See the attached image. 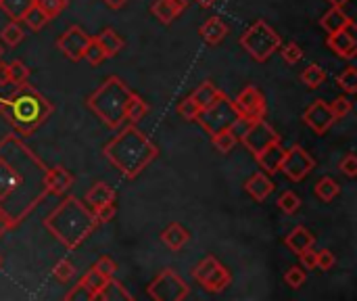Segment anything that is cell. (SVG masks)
I'll use <instances>...</instances> for the list:
<instances>
[{
    "instance_id": "cell-8",
    "label": "cell",
    "mask_w": 357,
    "mask_h": 301,
    "mask_svg": "<svg viewBox=\"0 0 357 301\" xmlns=\"http://www.w3.org/2000/svg\"><path fill=\"white\" fill-rule=\"evenodd\" d=\"M192 276L196 278V282H200V287L209 291V293H220L224 289H228L232 285V274L226 266H222L218 262V258L214 256H207L203 258L194 270H192Z\"/></svg>"
},
{
    "instance_id": "cell-29",
    "label": "cell",
    "mask_w": 357,
    "mask_h": 301,
    "mask_svg": "<svg viewBox=\"0 0 357 301\" xmlns=\"http://www.w3.org/2000/svg\"><path fill=\"white\" fill-rule=\"evenodd\" d=\"M36 5V0H0V9L7 13L9 19L21 21L23 15Z\"/></svg>"
},
{
    "instance_id": "cell-34",
    "label": "cell",
    "mask_w": 357,
    "mask_h": 301,
    "mask_svg": "<svg viewBox=\"0 0 357 301\" xmlns=\"http://www.w3.org/2000/svg\"><path fill=\"white\" fill-rule=\"evenodd\" d=\"M36 7L40 11H44V15L48 19H55V17H59L65 11L67 0H36Z\"/></svg>"
},
{
    "instance_id": "cell-43",
    "label": "cell",
    "mask_w": 357,
    "mask_h": 301,
    "mask_svg": "<svg viewBox=\"0 0 357 301\" xmlns=\"http://www.w3.org/2000/svg\"><path fill=\"white\" fill-rule=\"evenodd\" d=\"M84 59L90 63V65H98V63H103L107 57H105V53H103V48L98 46V42L92 38L90 40V44L86 46V53H84Z\"/></svg>"
},
{
    "instance_id": "cell-38",
    "label": "cell",
    "mask_w": 357,
    "mask_h": 301,
    "mask_svg": "<svg viewBox=\"0 0 357 301\" xmlns=\"http://www.w3.org/2000/svg\"><path fill=\"white\" fill-rule=\"evenodd\" d=\"M9 80H11V84H15V86L27 82V80H30V69H27V65H25L23 61H19V59L11 61V63H9Z\"/></svg>"
},
{
    "instance_id": "cell-53",
    "label": "cell",
    "mask_w": 357,
    "mask_h": 301,
    "mask_svg": "<svg viewBox=\"0 0 357 301\" xmlns=\"http://www.w3.org/2000/svg\"><path fill=\"white\" fill-rule=\"evenodd\" d=\"M126 3H128V0H105V5L109 7V9H124L126 7Z\"/></svg>"
},
{
    "instance_id": "cell-48",
    "label": "cell",
    "mask_w": 357,
    "mask_h": 301,
    "mask_svg": "<svg viewBox=\"0 0 357 301\" xmlns=\"http://www.w3.org/2000/svg\"><path fill=\"white\" fill-rule=\"evenodd\" d=\"M336 264V258L330 249H322V251H316V268L318 270H330L332 266Z\"/></svg>"
},
{
    "instance_id": "cell-30",
    "label": "cell",
    "mask_w": 357,
    "mask_h": 301,
    "mask_svg": "<svg viewBox=\"0 0 357 301\" xmlns=\"http://www.w3.org/2000/svg\"><path fill=\"white\" fill-rule=\"evenodd\" d=\"M301 82H303L305 86H308V88H312V90L320 88V86L326 82V71H324V67L318 65V63H310L308 67H305V69L301 71Z\"/></svg>"
},
{
    "instance_id": "cell-31",
    "label": "cell",
    "mask_w": 357,
    "mask_h": 301,
    "mask_svg": "<svg viewBox=\"0 0 357 301\" xmlns=\"http://www.w3.org/2000/svg\"><path fill=\"white\" fill-rule=\"evenodd\" d=\"M338 192H341V184L334 178H330V176L320 178L318 184H316V197L320 201H324V203H330V201H334L338 197Z\"/></svg>"
},
{
    "instance_id": "cell-19",
    "label": "cell",
    "mask_w": 357,
    "mask_h": 301,
    "mask_svg": "<svg viewBox=\"0 0 357 301\" xmlns=\"http://www.w3.org/2000/svg\"><path fill=\"white\" fill-rule=\"evenodd\" d=\"M186 7H188L186 0H155V3L150 5V13L155 15L161 23L168 25L174 19H178Z\"/></svg>"
},
{
    "instance_id": "cell-50",
    "label": "cell",
    "mask_w": 357,
    "mask_h": 301,
    "mask_svg": "<svg viewBox=\"0 0 357 301\" xmlns=\"http://www.w3.org/2000/svg\"><path fill=\"white\" fill-rule=\"evenodd\" d=\"M338 170L349 176V178H355L357 176V157L355 155H347L338 161Z\"/></svg>"
},
{
    "instance_id": "cell-37",
    "label": "cell",
    "mask_w": 357,
    "mask_h": 301,
    "mask_svg": "<svg viewBox=\"0 0 357 301\" xmlns=\"http://www.w3.org/2000/svg\"><path fill=\"white\" fill-rule=\"evenodd\" d=\"M23 21H25V23L30 25V30H34V32H40V30H44V27L48 25V21H50V19H48V17L44 15V11H40V9H38V7L34 5V7H32V9H30V11H27L25 15H23Z\"/></svg>"
},
{
    "instance_id": "cell-23",
    "label": "cell",
    "mask_w": 357,
    "mask_h": 301,
    "mask_svg": "<svg viewBox=\"0 0 357 301\" xmlns=\"http://www.w3.org/2000/svg\"><path fill=\"white\" fill-rule=\"evenodd\" d=\"M314 243H316V236L305 228V226H297V228H292L286 236H284V245L292 251V254H301V251H305V249H312L314 247Z\"/></svg>"
},
{
    "instance_id": "cell-51",
    "label": "cell",
    "mask_w": 357,
    "mask_h": 301,
    "mask_svg": "<svg viewBox=\"0 0 357 301\" xmlns=\"http://www.w3.org/2000/svg\"><path fill=\"white\" fill-rule=\"evenodd\" d=\"M301 266L308 268V270H316V251L314 249H305L299 254Z\"/></svg>"
},
{
    "instance_id": "cell-15",
    "label": "cell",
    "mask_w": 357,
    "mask_h": 301,
    "mask_svg": "<svg viewBox=\"0 0 357 301\" xmlns=\"http://www.w3.org/2000/svg\"><path fill=\"white\" fill-rule=\"evenodd\" d=\"M326 44H328V48L332 50V53L341 59H353L355 53H357V40L351 34V30H341V32L328 34Z\"/></svg>"
},
{
    "instance_id": "cell-54",
    "label": "cell",
    "mask_w": 357,
    "mask_h": 301,
    "mask_svg": "<svg viewBox=\"0 0 357 301\" xmlns=\"http://www.w3.org/2000/svg\"><path fill=\"white\" fill-rule=\"evenodd\" d=\"M194 3H196L198 7H203V9H209V7L216 5V0H194Z\"/></svg>"
},
{
    "instance_id": "cell-9",
    "label": "cell",
    "mask_w": 357,
    "mask_h": 301,
    "mask_svg": "<svg viewBox=\"0 0 357 301\" xmlns=\"http://www.w3.org/2000/svg\"><path fill=\"white\" fill-rule=\"evenodd\" d=\"M146 291L157 301H182L190 293L186 282L174 270H163L161 274H157V278L148 285Z\"/></svg>"
},
{
    "instance_id": "cell-33",
    "label": "cell",
    "mask_w": 357,
    "mask_h": 301,
    "mask_svg": "<svg viewBox=\"0 0 357 301\" xmlns=\"http://www.w3.org/2000/svg\"><path fill=\"white\" fill-rule=\"evenodd\" d=\"M23 38H25V34H23V30L17 25V21H13V23L5 25V27H3V32H0V40H3V44H7L9 48L19 46V44L23 42Z\"/></svg>"
},
{
    "instance_id": "cell-3",
    "label": "cell",
    "mask_w": 357,
    "mask_h": 301,
    "mask_svg": "<svg viewBox=\"0 0 357 301\" xmlns=\"http://www.w3.org/2000/svg\"><path fill=\"white\" fill-rule=\"evenodd\" d=\"M103 155L115 166V170H119L124 178L134 180L157 159L159 148L144 132H140L132 124L124 128L111 142L105 144Z\"/></svg>"
},
{
    "instance_id": "cell-28",
    "label": "cell",
    "mask_w": 357,
    "mask_h": 301,
    "mask_svg": "<svg viewBox=\"0 0 357 301\" xmlns=\"http://www.w3.org/2000/svg\"><path fill=\"white\" fill-rule=\"evenodd\" d=\"M146 115H148V103L140 94L132 92L130 98H128V105H126V120L136 124V122L144 120Z\"/></svg>"
},
{
    "instance_id": "cell-35",
    "label": "cell",
    "mask_w": 357,
    "mask_h": 301,
    "mask_svg": "<svg viewBox=\"0 0 357 301\" xmlns=\"http://www.w3.org/2000/svg\"><path fill=\"white\" fill-rule=\"evenodd\" d=\"M276 203H278V208H280L284 214L292 216V214H297L299 208H301V199H299L297 192H292V190H284V192L278 197Z\"/></svg>"
},
{
    "instance_id": "cell-22",
    "label": "cell",
    "mask_w": 357,
    "mask_h": 301,
    "mask_svg": "<svg viewBox=\"0 0 357 301\" xmlns=\"http://www.w3.org/2000/svg\"><path fill=\"white\" fill-rule=\"evenodd\" d=\"M198 34H200V38L205 40L209 46H218V44H222L226 40L228 25H226V21L222 17H211V19H207L205 23L200 25Z\"/></svg>"
},
{
    "instance_id": "cell-49",
    "label": "cell",
    "mask_w": 357,
    "mask_h": 301,
    "mask_svg": "<svg viewBox=\"0 0 357 301\" xmlns=\"http://www.w3.org/2000/svg\"><path fill=\"white\" fill-rule=\"evenodd\" d=\"M65 299H82V301H92L94 299V293L80 280L67 295H65Z\"/></svg>"
},
{
    "instance_id": "cell-39",
    "label": "cell",
    "mask_w": 357,
    "mask_h": 301,
    "mask_svg": "<svg viewBox=\"0 0 357 301\" xmlns=\"http://www.w3.org/2000/svg\"><path fill=\"white\" fill-rule=\"evenodd\" d=\"M280 55L288 65H297L303 59V48L297 42H288V44H280Z\"/></svg>"
},
{
    "instance_id": "cell-52",
    "label": "cell",
    "mask_w": 357,
    "mask_h": 301,
    "mask_svg": "<svg viewBox=\"0 0 357 301\" xmlns=\"http://www.w3.org/2000/svg\"><path fill=\"white\" fill-rule=\"evenodd\" d=\"M7 84H11V80H9V63L0 61V86H7Z\"/></svg>"
},
{
    "instance_id": "cell-14",
    "label": "cell",
    "mask_w": 357,
    "mask_h": 301,
    "mask_svg": "<svg viewBox=\"0 0 357 301\" xmlns=\"http://www.w3.org/2000/svg\"><path fill=\"white\" fill-rule=\"evenodd\" d=\"M303 122L308 124L316 134L324 136V134L332 128V124H334L336 120H334V115H332V111H330V105L326 103V100H324V98H316L314 103H312L308 109H305Z\"/></svg>"
},
{
    "instance_id": "cell-41",
    "label": "cell",
    "mask_w": 357,
    "mask_h": 301,
    "mask_svg": "<svg viewBox=\"0 0 357 301\" xmlns=\"http://www.w3.org/2000/svg\"><path fill=\"white\" fill-rule=\"evenodd\" d=\"M330 105V111H332V115H334V120H343V118H347L349 113H351V109H353V103L347 98V96H336L332 103H328Z\"/></svg>"
},
{
    "instance_id": "cell-21",
    "label": "cell",
    "mask_w": 357,
    "mask_h": 301,
    "mask_svg": "<svg viewBox=\"0 0 357 301\" xmlns=\"http://www.w3.org/2000/svg\"><path fill=\"white\" fill-rule=\"evenodd\" d=\"M115 188L107 182H96L94 186H90V190L84 197V203L90 210H98L100 205L109 203V201H115Z\"/></svg>"
},
{
    "instance_id": "cell-57",
    "label": "cell",
    "mask_w": 357,
    "mask_h": 301,
    "mask_svg": "<svg viewBox=\"0 0 357 301\" xmlns=\"http://www.w3.org/2000/svg\"><path fill=\"white\" fill-rule=\"evenodd\" d=\"M3 53H5V48H3V44H0V59H3Z\"/></svg>"
},
{
    "instance_id": "cell-26",
    "label": "cell",
    "mask_w": 357,
    "mask_h": 301,
    "mask_svg": "<svg viewBox=\"0 0 357 301\" xmlns=\"http://www.w3.org/2000/svg\"><path fill=\"white\" fill-rule=\"evenodd\" d=\"M161 241H163L172 251H180V249L190 241V232H188L182 224L174 222V224H170V226L161 232Z\"/></svg>"
},
{
    "instance_id": "cell-42",
    "label": "cell",
    "mask_w": 357,
    "mask_h": 301,
    "mask_svg": "<svg viewBox=\"0 0 357 301\" xmlns=\"http://www.w3.org/2000/svg\"><path fill=\"white\" fill-rule=\"evenodd\" d=\"M76 274V266L69 262V260H59L53 268V276L59 280V282H69Z\"/></svg>"
},
{
    "instance_id": "cell-1",
    "label": "cell",
    "mask_w": 357,
    "mask_h": 301,
    "mask_svg": "<svg viewBox=\"0 0 357 301\" xmlns=\"http://www.w3.org/2000/svg\"><path fill=\"white\" fill-rule=\"evenodd\" d=\"M48 166L17 134L0 140V214L9 228L21 224L34 208L48 197Z\"/></svg>"
},
{
    "instance_id": "cell-36",
    "label": "cell",
    "mask_w": 357,
    "mask_h": 301,
    "mask_svg": "<svg viewBox=\"0 0 357 301\" xmlns=\"http://www.w3.org/2000/svg\"><path fill=\"white\" fill-rule=\"evenodd\" d=\"M336 84L341 90H345L347 94H355L357 92V69L353 65H349L338 78H336Z\"/></svg>"
},
{
    "instance_id": "cell-11",
    "label": "cell",
    "mask_w": 357,
    "mask_h": 301,
    "mask_svg": "<svg viewBox=\"0 0 357 301\" xmlns=\"http://www.w3.org/2000/svg\"><path fill=\"white\" fill-rule=\"evenodd\" d=\"M253 155H257L260 150H264L266 146L274 144V142H280V134L262 118V120H255L246 126V130L240 134L238 138Z\"/></svg>"
},
{
    "instance_id": "cell-2",
    "label": "cell",
    "mask_w": 357,
    "mask_h": 301,
    "mask_svg": "<svg viewBox=\"0 0 357 301\" xmlns=\"http://www.w3.org/2000/svg\"><path fill=\"white\" fill-rule=\"evenodd\" d=\"M53 103L32 84L23 82L15 88L13 94L0 96V115H5L17 136L27 138L34 134L50 115Z\"/></svg>"
},
{
    "instance_id": "cell-7",
    "label": "cell",
    "mask_w": 357,
    "mask_h": 301,
    "mask_svg": "<svg viewBox=\"0 0 357 301\" xmlns=\"http://www.w3.org/2000/svg\"><path fill=\"white\" fill-rule=\"evenodd\" d=\"M238 118L240 115H238V111L234 107V100L226 92H222L209 107L200 109V113L196 115L194 122H198V126L203 130H205L209 136H214V134H218L222 130L232 128L238 122Z\"/></svg>"
},
{
    "instance_id": "cell-20",
    "label": "cell",
    "mask_w": 357,
    "mask_h": 301,
    "mask_svg": "<svg viewBox=\"0 0 357 301\" xmlns=\"http://www.w3.org/2000/svg\"><path fill=\"white\" fill-rule=\"evenodd\" d=\"M320 27L326 32V34H334V32H341V30H353L355 23L353 19L338 7H332L328 13H324V17L320 19Z\"/></svg>"
},
{
    "instance_id": "cell-45",
    "label": "cell",
    "mask_w": 357,
    "mask_h": 301,
    "mask_svg": "<svg viewBox=\"0 0 357 301\" xmlns=\"http://www.w3.org/2000/svg\"><path fill=\"white\" fill-rule=\"evenodd\" d=\"M200 113V109L196 107V103L190 98V96H186L182 103L178 105V115L180 118H184L186 122H194L196 120V115Z\"/></svg>"
},
{
    "instance_id": "cell-47",
    "label": "cell",
    "mask_w": 357,
    "mask_h": 301,
    "mask_svg": "<svg viewBox=\"0 0 357 301\" xmlns=\"http://www.w3.org/2000/svg\"><path fill=\"white\" fill-rule=\"evenodd\" d=\"M115 214H117V203H115V201H109V203H105V205H100L98 210H94V216H96L98 224L111 222L115 218Z\"/></svg>"
},
{
    "instance_id": "cell-56",
    "label": "cell",
    "mask_w": 357,
    "mask_h": 301,
    "mask_svg": "<svg viewBox=\"0 0 357 301\" xmlns=\"http://www.w3.org/2000/svg\"><path fill=\"white\" fill-rule=\"evenodd\" d=\"M328 3L332 5V7H338V9H343L345 5H349L351 0H328Z\"/></svg>"
},
{
    "instance_id": "cell-40",
    "label": "cell",
    "mask_w": 357,
    "mask_h": 301,
    "mask_svg": "<svg viewBox=\"0 0 357 301\" xmlns=\"http://www.w3.org/2000/svg\"><path fill=\"white\" fill-rule=\"evenodd\" d=\"M305 280H308V274H305V270L301 266H290L286 272H284V282L290 287V289H301L305 285Z\"/></svg>"
},
{
    "instance_id": "cell-24",
    "label": "cell",
    "mask_w": 357,
    "mask_h": 301,
    "mask_svg": "<svg viewBox=\"0 0 357 301\" xmlns=\"http://www.w3.org/2000/svg\"><path fill=\"white\" fill-rule=\"evenodd\" d=\"M94 40L98 42L100 48H103V53H105L107 59L117 57L124 50V38L115 30H111V27H107V30L100 32L98 36H94Z\"/></svg>"
},
{
    "instance_id": "cell-18",
    "label": "cell",
    "mask_w": 357,
    "mask_h": 301,
    "mask_svg": "<svg viewBox=\"0 0 357 301\" xmlns=\"http://www.w3.org/2000/svg\"><path fill=\"white\" fill-rule=\"evenodd\" d=\"M71 186H73V176L63 166L48 168V172H46V192L48 194H57V197L65 194Z\"/></svg>"
},
{
    "instance_id": "cell-5",
    "label": "cell",
    "mask_w": 357,
    "mask_h": 301,
    "mask_svg": "<svg viewBox=\"0 0 357 301\" xmlns=\"http://www.w3.org/2000/svg\"><path fill=\"white\" fill-rule=\"evenodd\" d=\"M132 90L117 76H109L88 98V109L111 130H119L126 122V105Z\"/></svg>"
},
{
    "instance_id": "cell-32",
    "label": "cell",
    "mask_w": 357,
    "mask_h": 301,
    "mask_svg": "<svg viewBox=\"0 0 357 301\" xmlns=\"http://www.w3.org/2000/svg\"><path fill=\"white\" fill-rule=\"evenodd\" d=\"M211 142H214V146L220 150V153H230V150L236 146V142H238V136L228 128V130H222V132H218V134H214L211 136Z\"/></svg>"
},
{
    "instance_id": "cell-25",
    "label": "cell",
    "mask_w": 357,
    "mask_h": 301,
    "mask_svg": "<svg viewBox=\"0 0 357 301\" xmlns=\"http://www.w3.org/2000/svg\"><path fill=\"white\" fill-rule=\"evenodd\" d=\"M96 299H105V301H124L126 299V301H132L134 297H132V293L126 291V287L119 280H115L111 276V278L105 280L103 287H100V291L96 293Z\"/></svg>"
},
{
    "instance_id": "cell-55",
    "label": "cell",
    "mask_w": 357,
    "mask_h": 301,
    "mask_svg": "<svg viewBox=\"0 0 357 301\" xmlns=\"http://www.w3.org/2000/svg\"><path fill=\"white\" fill-rule=\"evenodd\" d=\"M7 230H11V228H9V224H7L5 216H3V214H0V236H3V234H5Z\"/></svg>"
},
{
    "instance_id": "cell-17",
    "label": "cell",
    "mask_w": 357,
    "mask_h": 301,
    "mask_svg": "<svg viewBox=\"0 0 357 301\" xmlns=\"http://www.w3.org/2000/svg\"><path fill=\"white\" fill-rule=\"evenodd\" d=\"M274 180L266 174V172H255L251 178H246L244 182V190L251 194V199H255L257 203H262V201H266L272 190H274Z\"/></svg>"
},
{
    "instance_id": "cell-44",
    "label": "cell",
    "mask_w": 357,
    "mask_h": 301,
    "mask_svg": "<svg viewBox=\"0 0 357 301\" xmlns=\"http://www.w3.org/2000/svg\"><path fill=\"white\" fill-rule=\"evenodd\" d=\"M105 280H107V278H105L103 274H98L94 268H90V270L82 276V282H84L92 293H94V299H96V293L100 291V287L105 285Z\"/></svg>"
},
{
    "instance_id": "cell-58",
    "label": "cell",
    "mask_w": 357,
    "mask_h": 301,
    "mask_svg": "<svg viewBox=\"0 0 357 301\" xmlns=\"http://www.w3.org/2000/svg\"><path fill=\"white\" fill-rule=\"evenodd\" d=\"M3 262H5V260H3V256H0V268H3Z\"/></svg>"
},
{
    "instance_id": "cell-12",
    "label": "cell",
    "mask_w": 357,
    "mask_h": 301,
    "mask_svg": "<svg viewBox=\"0 0 357 301\" xmlns=\"http://www.w3.org/2000/svg\"><path fill=\"white\" fill-rule=\"evenodd\" d=\"M234 107L238 115L246 122L262 120L266 118V111H268L266 96L257 86H246L244 90H240V94L234 98Z\"/></svg>"
},
{
    "instance_id": "cell-6",
    "label": "cell",
    "mask_w": 357,
    "mask_h": 301,
    "mask_svg": "<svg viewBox=\"0 0 357 301\" xmlns=\"http://www.w3.org/2000/svg\"><path fill=\"white\" fill-rule=\"evenodd\" d=\"M238 42L249 53V57L257 63H266L274 53H278V48L282 44L278 32L270 27L264 19H257L253 25H249Z\"/></svg>"
},
{
    "instance_id": "cell-27",
    "label": "cell",
    "mask_w": 357,
    "mask_h": 301,
    "mask_svg": "<svg viewBox=\"0 0 357 301\" xmlns=\"http://www.w3.org/2000/svg\"><path fill=\"white\" fill-rule=\"evenodd\" d=\"M220 94H222V90H220L214 82H203L200 86L194 88V92L190 94V98L194 100L198 109H205V107H209V105L214 103V100H216Z\"/></svg>"
},
{
    "instance_id": "cell-16",
    "label": "cell",
    "mask_w": 357,
    "mask_h": 301,
    "mask_svg": "<svg viewBox=\"0 0 357 301\" xmlns=\"http://www.w3.org/2000/svg\"><path fill=\"white\" fill-rule=\"evenodd\" d=\"M257 166L262 168V172H266L268 176H274L280 172V164H282V157H284V148L280 142H274L270 146H266L264 150H260L257 155H253Z\"/></svg>"
},
{
    "instance_id": "cell-13",
    "label": "cell",
    "mask_w": 357,
    "mask_h": 301,
    "mask_svg": "<svg viewBox=\"0 0 357 301\" xmlns=\"http://www.w3.org/2000/svg\"><path fill=\"white\" fill-rule=\"evenodd\" d=\"M92 36H88L80 25H71L67 27L59 40H57V48L61 53L69 59V61H82L84 59V53H86V46L90 44Z\"/></svg>"
},
{
    "instance_id": "cell-46",
    "label": "cell",
    "mask_w": 357,
    "mask_h": 301,
    "mask_svg": "<svg viewBox=\"0 0 357 301\" xmlns=\"http://www.w3.org/2000/svg\"><path fill=\"white\" fill-rule=\"evenodd\" d=\"M98 274H103L105 278H111V276H115V272H117V264L109 258V256H103V258H98L96 262H94V266H92Z\"/></svg>"
},
{
    "instance_id": "cell-4",
    "label": "cell",
    "mask_w": 357,
    "mask_h": 301,
    "mask_svg": "<svg viewBox=\"0 0 357 301\" xmlns=\"http://www.w3.org/2000/svg\"><path fill=\"white\" fill-rule=\"evenodd\" d=\"M46 230L69 251L78 249L98 226L94 210H90L78 197H67L44 220Z\"/></svg>"
},
{
    "instance_id": "cell-10",
    "label": "cell",
    "mask_w": 357,
    "mask_h": 301,
    "mask_svg": "<svg viewBox=\"0 0 357 301\" xmlns=\"http://www.w3.org/2000/svg\"><path fill=\"white\" fill-rule=\"evenodd\" d=\"M316 168V159L305 150L301 144H292L288 150H284V157L280 164V172L292 180V182H301L308 178Z\"/></svg>"
}]
</instances>
